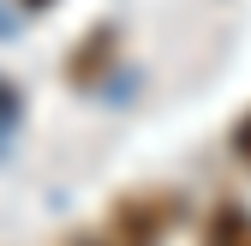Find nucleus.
I'll use <instances>...</instances> for the list:
<instances>
[{
	"label": "nucleus",
	"mask_w": 251,
	"mask_h": 246,
	"mask_svg": "<svg viewBox=\"0 0 251 246\" xmlns=\"http://www.w3.org/2000/svg\"><path fill=\"white\" fill-rule=\"evenodd\" d=\"M24 6H48V0H24Z\"/></svg>",
	"instance_id": "39448f33"
},
{
	"label": "nucleus",
	"mask_w": 251,
	"mask_h": 246,
	"mask_svg": "<svg viewBox=\"0 0 251 246\" xmlns=\"http://www.w3.org/2000/svg\"><path fill=\"white\" fill-rule=\"evenodd\" d=\"M108 48H114V30H90V42L72 54V84H90V78H96V72L108 66V60H102Z\"/></svg>",
	"instance_id": "7ed1b4c3"
},
{
	"label": "nucleus",
	"mask_w": 251,
	"mask_h": 246,
	"mask_svg": "<svg viewBox=\"0 0 251 246\" xmlns=\"http://www.w3.org/2000/svg\"><path fill=\"white\" fill-rule=\"evenodd\" d=\"M203 246H251V216L239 204H222L203 228Z\"/></svg>",
	"instance_id": "f03ea898"
},
{
	"label": "nucleus",
	"mask_w": 251,
	"mask_h": 246,
	"mask_svg": "<svg viewBox=\"0 0 251 246\" xmlns=\"http://www.w3.org/2000/svg\"><path fill=\"white\" fill-rule=\"evenodd\" d=\"M233 150H239V156H245V168H251V114L233 126Z\"/></svg>",
	"instance_id": "20e7f679"
},
{
	"label": "nucleus",
	"mask_w": 251,
	"mask_h": 246,
	"mask_svg": "<svg viewBox=\"0 0 251 246\" xmlns=\"http://www.w3.org/2000/svg\"><path fill=\"white\" fill-rule=\"evenodd\" d=\"M174 222H179V198L174 192H126L108 216L90 234H78L72 246H155Z\"/></svg>",
	"instance_id": "f257e3e1"
}]
</instances>
